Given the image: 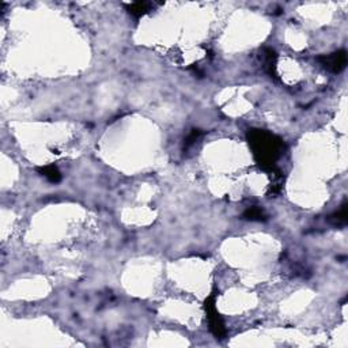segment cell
Here are the masks:
<instances>
[{
  "label": "cell",
  "mask_w": 348,
  "mask_h": 348,
  "mask_svg": "<svg viewBox=\"0 0 348 348\" xmlns=\"http://www.w3.org/2000/svg\"><path fill=\"white\" fill-rule=\"evenodd\" d=\"M248 143L252 148L253 157L261 169L271 173L276 170V161L286 150L284 142L279 136L266 129H249L246 134Z\"/></svg>",
  "instance_id": "1"
},
{
  "label": "cell",
  "mask_w": 348,
  "mask_h": 348,
  "mask_svg": "<svg viewBox=\"0 0 348 348\" xmlns=\"http://www.w3.org/2000/svg\"><path fill=\"white\" fill-rule=\"evenodd\" d=\"M204 310L207 314V320H208L209 331L212 332L216 339H223L226 336V326L216 309V294L215 292L205 299Z\"/></svg>",
  "instance_id": "2"
},
{
  "label": "cell",
  "mask_w": 348,
  "mask_h": 348,
  "mask_svg": "<svg viewBox=\"0 0 348 348\" xmlns=\"http://www.w3.org/2000/svg\"><path fill=\"white\" fill-rule=\"evenodd\" d=\"M317 61L332 74H340L347 65V52L341 49L331 55H322L317 57Z\"/></svg>",
  "instance_id": "3"
},
{
  "label": "cell",
  "mask_w": 348,
  "mask_h": 348,
  "mask_svg": "<svg viewBox=\"0 0 348 348\" xmlns=\"http://www.w3.org/2000/svg\"><path fill=\"white\" fill-rule=\"evenodd\" d=\"M260 60L263 61V68L267 74L270 75L271 78L278 80V55L274 49L264 48V51L261 53Z\"/></svg>",
  "instance_id": "4"
},
{
  "label": "cell",
  "mask_w": 348,
  "mask_h": 348,
  "mask_svg": "<svg viewBox=\"0 0 348 348\" xmlns=\"http://www.w3.org/2000/svg\"><path fill=\"white\" fill-rule=\"evenodd\" d=\"M37 171H38L39 176H42V177L48 180L49 183L57 184L61 181L60 170L57 169V166L55 165L41 166V167H37Z\"/></svg>",
  "instance_id": "5"
},
{
  "label": "cell",
  "mask_w": 348,
  "mask_h": 348,
  "mask_svg": "<svg viewBox=\"0 0 348 348\" xmlns=\"http://www.w3.org/2000/svg\"><path fill=\"white\" fill-rule=\"evenodd\" d=\"M348 205L347 203H344L343 205H341V208L337 211V212L332 213L331 216L328 218V222L331 223V225H333V226L336 227H343L347 225L348 222Z\"/></svg>",
  "instance_id": "6"
},
{
  "label": "cell",
  "mask_w": 348,
  "mask_h": 348,
  "mask_svg": "<svg viewBox=\"0 0 348 348\" xmlns=\"http://www.w3.org/2000/svg\"><path fill=\"white\" fill-rule=\"evenodd\" d=\"M244 219L246 221H252V222H266L267 219V213L264 212V209L257 207V205H253V207H249L246 211L244 212Z\"/></svg>",
  "instance_id": "7"
},
{
  "label": "cell",
  "mask_w": 348,
  "mask_h": 348,
  "mask_svg": "<svg viewBox=\"0 0 348 348\" xmlns=\"http://www.w3.org/2000/svg\"><path fill=\"white\" fill-rule=\"evenodd\" d=\"M150 7H151V3H147V2H135V3L126 5L128 13L135 18L143 17L144 14H147L150 11Z\"/></svg>",
  "instance_id": "8"
},
{
  "label": "cell",
  "mask_w": 348,
  "mask_h": 348,
  "mask_svg": "<svg viewBox=\"0 0 348 348\" xmlns=\"http://www.w3.org/2000/svg\"><path fill=\"white\" fill-rule=\"evenodd\" d=\"M201 135H203V130L201 129H196V128L195 129H192L191 134L187 136V139L184 140V152L188 151L197 140L200 139Z\"/></svg>",
  "instance_id": "9"
}]
</instances>
